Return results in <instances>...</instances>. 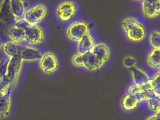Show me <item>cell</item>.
<instances>
[{"instance_id":"cell-15","label":"cell","mask_w":160,"mask_h":120,"mask_svg":"<svg viewBox=\"0 0 160 120\" xmlns=\"http://www.w3.org/2000/svg\"><path fill=\"white\" fill-rule=\"evenodd\" d=\"M146 63L152 70L158 71L160 69V48H152L146 57Z\"/></svg>"},{"instance_id":"cell-22","label":"cell","mask_w":160,"mask_h":120,"mask_svg":"<svg viewBox=\"0 0 160 120\" xmlns=\"http://www.w3.org/2000/svg\"><path fill=\"white\" fill-rule=\"evenodd\" d=\"M148 108L152 112L160 111V97L154 96L146 102Z\"/></svg>"},{"instance_id":"cell-12","label":"cell","mask_w":160,"mask_h":120,"mask_svg":"<svg viewBox=\"0 0 160 120\" xmlns=\"http://www.w3.org/2000/svg\"><path fill=\"white\" fill-rule=\"evenodd\" d=\"M20 56L23 61L34 62L40 60L42 53L40 49L31 46H23L20 52Z\"/></svg>"},{"instance_id":"cell-4","label":"cell","mask_w":160,"mask_h":120,"mask_svg":"<svg viewBox=\"0 0 160 120\" xmlns=\"http://www.w3.org/2000/svg\"><path fill=\"white\" fill-rule=\"evenodd\" d=\"M90 31L89 25L87 22L82 20H76L68 25L65 34L70 41L77 43Z\"/></svg>"},{"instance_id":"cell-17","label":"cell","mask_w":160,"mask_h":120,"mask_svg":"<svg viewBox=\"0 0 160 120\" xmlns=\"http://www.w3.org/2000/svg\"><path fill=\"white\" fill-rule=\"evenodd\" d=\"M12 86H11L6 93L0 98V118L6 117L9 115L12 103Z\"/></svg>"},{"instance_id":"cell-28","label":"cell","mask_w":160,"mask_h":120,"mask_svg":"<svg viewBox=\"0 0 160 120\" xmlns=\"http://www.w3.org/2000/svg\"><path fill=\"white\" fill-rule=\"evenodd\" d=\"M2 45H3V43L0 41V50H1L2 48Z\"/></svg>"},{"instance_id":"cell-11","label":"cell","mask_w":160,"mask_h":120,"mask_svg":"<svg viewBox=\"0 0 160 120\" xmlns=\"http://www.w3.org/2000/svg\"><path fill=\"white\" fill-rule=\"evenodd\" d=\"M140 104L137 95L130 93H125L121 100V106L122 109L128 112L136 110Z\"/></svg>"},{"instance_id":"cell-26","label":"cell","mask_w":160,"mask_h":120,"mask_svg":"<svg viewBox=\"0 0 160 120\" xmlns=\"http://www.w3.org/2000/svg\"><path fill=\"white\" fill-rule=\"evenodd\" d=\"M8 60H2L0 61V79L6 76Z\"/></svg>"},{"instance_id":"cell-27","label":"cell","mask_w":160,"mask_h":120,"mask_svg":"<svg viewBox=\"0 0 160 120\" xmlns=\"http://www.w3.org/2000/svg\"><path fill=\"white\" fill-rule=\"evenodd\" d=\"M147 120H160V111L157 112H153L152 115L148 116L147 118Z\"/></svg>"},{"instance_id":"cell-24","label":"cell","mask_w":160,"mask_h":120,"mask_svg":"<svg viewBox=\"0 0 160 120\" xmlns=\"http://www.w3.org/2000/svg\"><path fill=\"white\" fill-rule=\"evenodd\" d=\"M11 86L12 87L6 76L0 79V98L6 93Z\"/></svg>"},{"instance_id":"cell-10","label":"cell","mask_w":160,"mask_h":120,"mask_svg":"<svg viewBox=\"0 0 160 120\" xmlns=\"http://www.w3.org/2000/svg\"><path fill=\"white\" fill-rule=\"evenodd\" d=\"M97 43L96 38L90 32L77 43V52L86 53L92 49Z\"/></svg>"},{"instance_id":"cell-19","label":"cell","mask_w":160,"mask_h":120,"mask_svg":"<svg viewBox=\"0 0 160 120\" xmlns=\"http://www.w3.org/2000/svg\"><path fill=\"white\" fill-rule=\"evenodd\" d=\"M26 31L13 25L9 29L8 36L11 40L23 45L26 38Z\"/></svg>"},{"instance_id":"cell-23","label":"cell","mask_w":160,"mask_h":120,"mask_svg":"<svg viewBox=\"0 0 160 120\" xmlns=\"http://www.w3.org/2000/svg\"><path fill=\"white\" fill-rule=\"evenodd\" d=\"M138 63V60L133 55H126L123 57L122 60V64L123 66L126 69H131L137 66Z\"/></svg>"},{"instance_id":"cell-8","label":"cell","mask_w":160,"mask_h":120,"mask_svg":"<svg viewBox=\"0 0 160 120\" xmlns=\"http://www.w3.org/2000/svg\"><path fill=\"white\" fill-rule=\"evenodd\" d=\"M26 34L24 43L31 46L40 45L45 39L44 31L39 24L31 25L26 30Z\"/></svg>"},{"instance_id":"cell-6","label":"cell","mask_w":160,"mask_h":120,"mask_svg":"<svg viewBox=\"0 0 160 120\" xmlns=\"http://www.w3.org/2000/svg\"><path fill=\"white\" fill-rule=\"evenodd\" d=\"M23 62L20 53L9 58L6 77L10 81L12 86H15L17 83L22 70Z\"/></svg>"},{"instance_id":"cell-2","label":"cell","mask_w":160,"mask_h":120,"mask_svg":"<svg viewBox=\"0 0 160 120\" xmlns=\"http://www.w3.org/2000/svg\"><path fill=\"white\" fill-rule=\"evenodd\" d=\"M121 26L126 38L131 42H141L147 37L146 26L136 17L129 16L124 18L122 21Z\"/></svg>"},{"instance_id":"cell-14","label":"cell","mask_w":160,"mask_h":120,"mask_svg":"<svg viewBox=\"0 0 160 120\" xmlns=\"http://www.w3.org/2000/svg\"><path fill=\"white\" fill-rule=\"evenodd\" d=\"M12 12L16 20L23 18L28 9L29 3L25 0H10Z\"/></svg>"},{"instance_id":"cell-18","label":"cell","mask_w":160,"mask_h":120,"mask_svg":"<svg viewBox=\"0 0 160 120\" xmlns=\"http://www.w3.org/2000/svg\"><path fill=\"white\" fill-rule=\"evenodd\" d=\"M23 47L22 44L10 40L3 43L2 48L4 53L10 58L20 53Z\"/></svg>"},{"instance_id":"cell-29","label":"cell","mask_w":160,"mask_h":120,"mask_svg":"<svg viewBox=\"0 0 160 120\" xmlns=\"http://www.w3.org/2000/svg\"><path fill=\"white\" fill-rule=\"evenodd\" d=\"M134 1H140L141 0H133Z\"/></svg>"},{"instance_id":"cell-3","label":"cell","mask_w":160,"mask_h":120,"mask_svg":"<svg viewBox=\"0 0 160 120\" xmlns=\"http://www.w3.org/2000/svg\"><path fill=\"white\" fill-rule=\"evenodd\" d=\"M78 7L77 4L71 0L60 3L56 8V15L61 22L67 23L72 20L77 15Z\"/></svg>"},{"instance_id":"cell-16","label":"cell","mask_w":160,"mask_h":120,"mask_svg":"<svg viewBox=\"0 0 160 120\" xmlns=\"http://www.w3.org/2000/svg\"><path fill=\"white\" fill-rule=\"evenodd\" d=\"M130 73L132 82L136 84L139 85L144 84L150 78L149 75L146 71L137 66L130 69Z\"/></svg>"},{"instance_id":"cell-7","label":"cell","mask_w":160,"mask_h":120,"mask_svg":"<svg viewBox=\"0 0 160 120\" xmlns=\"http://www.w3.org/2000/svg\"><path fill=\"white\" fill-rule=\"evenodd\" d=\"M39 66L46 74L50 75L56 72L59 68L58 59L51 52H48L42 55L39 60Z\"/></svg>"},{"instance_id":"cell-1","label":"cell","mask_w":160,"mask_h":120,"mask_svg":"<svg viewBox=\"0 0 160 120\" xmlns=\"http://www.w3.org/2000/svg\"><path fill=\"white\" fill-rule=\"evenodd\" d=\"M111 49L104 42L97 43L92 49L86 53L76 52L71 57L75 67L89 72H98L108 62L111 56Z\"/></svg>"},{"instance_id":"cell-21","label":"cell","mask_w":160,"mask_h":120,"mask_svg":"<svg viewBox=\"0 0 160 120\" xmlns=\"http://www.w3.org/2000/svg\"><path fill=\"white\" fill-rule=\"evenodd\" d=\"M148 42L152 48H160V33L158 30H153L150 33Z\"/></svg>"},{"instance_id":"cell-20","label":"cell","mask_w":160,"mask_h":120,"mask_svg":"<svg viewBox=\"0 0 160 120\" xmlns=\"http://www.w3.org/2000/svg\"><path fill=\"white\" fill-rule=\"evenodd\" d=\"M148 82L151 86L154 95L155 96L160 97V70L155 72V74L152 77L148 80Z\"/></svg>"},{"instance_id":"cell-25","label":"cell","mask_w":160,"mask_h":120,"mask_svg":"<svg viewBox=\"0 0 160 120\" xmlns=\"http://www.w3.org/2000/svg\"><path fill=\"white\" fill-rule=\"evenodd\" d=\"M14 25L26 31L32 24H30L24 18H22L16 20L14 22Z\"/></svg>"},{"instance_id":"cell-13","label":"cell","mask_w":160,"mask_h":120,"mask_svg":"<svg viewBox=\"0 0 160 120\" xmlns=\"http://www.w3.org/2000/svg\"><path fill=\"white\" fill-rule=\"evenodd\" d=\"M14 22L15 18L11 9L10 0H2L0 4V22L9 24Z\"/></svg>"},{"instance_id":"cell-9","label":"cell","mask_w":160,"mask_h":120,"mask_svg":"<svg viewBox=\"0 0 160 120\" xmlns=\"http://www.w3.org/2000/svg\"><path fill=\"white\" fill-rule=\"evenodd\" d=\"M141 12L147 18L152 19L160 16V0H141Z\"/></svg>"},{"instance_id":"cell-5","label":"cell","mask_w":160,"mask_h":120,"mask_svg":"<svg viewBox=\"0 0 160 120\" xmlns=\"http://www.w3.org/2000/svg\"><path fill=\"white\" fill-rule=\"evenodd\" d=\"M47 7L43 3L36 4L27 9L23 18L32 25L39 24L47 15Z\"/></svg>"}]
</instances>
